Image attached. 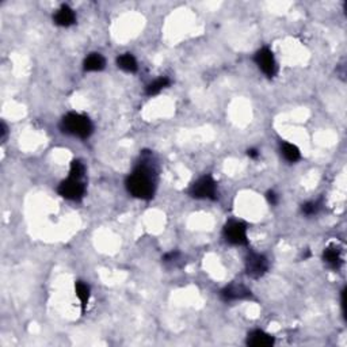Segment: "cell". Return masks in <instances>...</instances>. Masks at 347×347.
Masks as SVG:
<instances>
[{"instance_id":"obj_1","label":"cell","mask_w":347,"mask_h":347,"mask_svg":"<svg viewBox=\"0 0 347 347\" xmlns=\"http://www.w3.org/2000/svg\"><path fill=\"white\" fill-rule=\"evenodd\" d=\"M126 189L133 197L151 199L155 194V171L147 165H140L126 178Z\"/></svg>"},{"instance_id":"obj_2","label":"cell","mask_w":347,"mask_h":347,"mask_svg":"<svg viewBox=\"0 0 347 347\" xmlns=\"http://www.w3.org/2000/svg\"><path fill=\"white\" fill-rule=\"evenodd\" d=\"M60 127L64 133L79 138L90 137L94 131V125L90 118L79 113H68L61 120Z\"/></svg>"},{"instance_id":"obj_3","label":"cell","mask_w":347,"mask_h":347,"mask_svg":"<svg viewBox=\"0 0 347 347\" xmlns=\"http://www.w3.org/2000/svg\"><path fill=\"white\" fill-rule=\"evenodd\" d=\"M190 195L198 199H216L217 185L212 176H202L190 187Z\"/></svg>"},{"instance_id":"obj_4","label":"cell","mask_w":347,"mask_h":347,"mask_svg":"<svg viewBox=\"0 0 347 347\" xmlns=\"http://www.w3.org/2000/svg\"><path fill=\"white\" fill-rule=\"evenodd\" d=\"M57 191L65 199H69V201H80L84 197L86 186H84V183L80 179H75V178L69 176L67 180H63L59 185Z\"/></svg>"},{"instance_id":"obj_5","label":"cell","mask_w":347,"mask_h":347,"mask_svg":"<svg viewBox=\"0 0 347 347\" xmlns=\"http://www.w3.org/2000/svg\"><path fill=\"white\" fill-rule=\"evenodd\" d=\"M224 238L228 243L233 246H246L248 244L247 239V228L240 221H229L224 227Z\"/></svg>"},{"instance_id":"obj_6","label":"cell","mask_w":347,"mask_h":347,"mask_svg":"<svg viewBox=\"0 0 347 347\" xmlns=\"http://www.w3.org/2000/svg\"><path fill=\"white\" fill-rule=\"evenodd\" d=\"M254 61L259 67L263 74L267 78H274L277 75L278 67H277L276 57L272 54V52L269 48H262L259 49L254 56Z\"/></svg>"},{"instance_id":"obj_7","label":"cell","mask_w":347,"mask_h":347,"mask_svg":"<svg viewBox=\"0 0 347 347\" xmlns=\"http://www.w3.org/2000/svg\"><path fill=\"white\" fill-rule=\"evenodd\" d=\"M267 270H269V261L266 259L265 255L251 252L247 257L246 271L248 277H251V278H261L267 272Z\"/></svg>"},{"instance_id":"obj_8","label":"cell","mask_w":347,"mask_h":347,"mask_svg":"<svg viewBox=\"0 0 347 347\" xmlns=\"http://www.w3.org/2000/svg\"><path fill=\"white\" fill-rule=\"evenodd\" d=\"M220 296L224 301H236L251 297V290H248L244 285L231 284L221 290Z\"/></svg>"},{"instance_id":"obj_9","label":"cell","mask_w":347,"mask_h":347,"mask_svg":"<svg viewBox=\"0 0 347 347\" xmlns=\"http://www.w3.org/2000/svg\"><path fill=\"white\" fill-rule=\"evenodd\" d=\"M247 344L251 347H270L274 344V338L262 330H255L247 336Z\"/></svg>"},{"instance_id":"obj_10","label":"cell","mask_w":347,"mask_h":347,"mask_svg":"<svg viewBox=\"0 0 347 347\" xmlns=\"http://www.w3.org/2000/svg\"><path fill=\"white\" fill-rule=\"evenodd\" d=\"M54 23L56 25H59V26L61 27H68V26H72L74 23L76 22V15L75 12H74V10H72L69 6H61L59 10H57L56 15H54Z\"/></svg>"},{"instance_id":"obj_11","label":"cell","mask_w":347,"mask_h":347,"mask_svg":"<svg viewBox=\"0 0 347 347\" xmlns=\"http://www.w3.org/2000/svg\"><path fill=\"white\" fill-rule=\"evenodd\" d=\"M106 65L105 57L99 53H91L90 56H87L84 60V71L86 72H98L102 71Z\"/></svg>"},{"instance_id":"obj_12","label":"cell","mask_w":347,"mask_h":347,"mask_svg":"<svg viewBox=\"0 0 347 347\" xmlns=\"http://www.w3.org/2000/svg\"><path fill=\"white\" fill-rule=\"evenodd\" d=\"M323 259L327 265L334 270H338L342 266V257L338 248L335 247H328L325 248L324 254H323Z\"/></svg>"},{"instance_id":"obj_13","label":"cell","mask_w":347,"mask_h":347,"mask_svg":"<svg viewBox=\"0 0 347 347\" xmlns=\"http://www.w3.org/2000/svg\"><path fill=\"white\" fill-rule=\"evenodd\" d=\"M117 65L118 68H121L122 71L129 72V74H133V72L137 71V61H136L135 56L131 54V53H125V54H121L118 59H117Z\"/></svg>"},{"instance_id":"obj_14","label":"cell","mask_w":347,"mask_h":347,"mask_svg":"<svg viewBox=\"0 0 347 347\" xmlns=\"http://www.w3.org/2000/svg\"><path fill=\"white\" fill-rule=\"evenodd\" d=\"M281 153L284 155V157L287 161L290 163H296V161L300 160L301 157V153L300 150L296 145L290 144V142H282L281 144Z\"/></svg>"},{"instance_id":"obj_15","label":"cell","mask_w":347,"mask_h":347,"mask_svg":"<svg viewBox=\"0 0 347 347\" xmlns=\"http://www.w3.org/2000/svg\"><path fill=\"white\" fill-rule=\"evenodd\" d=\"M75 291L76 296L79 297L80 302H82V309L83 312L86 311V306L88 305V301H90V286L82 281H78L75 285Z\"/></svg>"},{"instance_id":"obj_16","label":"cell","mask_w":347,"mask_h":347,"mask_svg":"<svg viewBox=\"0 0 347 347\" xmlns=\"http://www.w3.org/2000/svg\"><path fill=\"white\" fill-rule=\"evenodd\" d=\"M170 86V79L168 78H159L156 79L155 82H152L151 84H148L145 88V94L147 95H150V97H153V95H157V94L163 91L166 87Z\"/></svg>"},{"instance_id":"obj_17","label":"cell","mask_w":347,"mask_h":347,"mask_svg":"<svg viewBox=\"0 0 347 347\" xmlns=\"http://www.w3.org/2000/svg\"><path fill=\"white\" fill-rule=\"evenodd\" d=\"M84 175V166L79 160H74L69 167V176L75 178V179H82Z\"/></svg>"},{"instance_id":"obj_18","label":"cell","mask_w":347,"mask_h":347,"mask_svg":"<svg viewBox=\"0 0 347 347\" xmlns=\"http://www.w3.org/2000/svg\"><path fill=\"white\" fill-rule=\"evenodd\" d=\"M319 209H320V204L316 201L306 202V204H304L301 208L302 213L306 214V216H314V214H316V213L319 212Z\"/></svg>"},{"instance_id":"obj_19","label":"cell","mask_w":347,"mask_h":347,"mask_svg":"<svg viewBox=\"0 0 347 347\" xmlns=\"http://www.w3.org/2000/svg\"><path fill=\"white\" fill-rule=\"evenodd\" d=\"M266 198H267V201H269L270 205H277V204H278V195H277L274 191H269V193L266 194Z\"/></svg>"},{"instance_id":"obj_20","label":"cell","mask_w":347,"mask_h":347,"mask_svg":"<svg viewBox=\"0 0 347 347\" xmlns=\"http://www.w3.org/2000/svg\"><path fill=\"white\" fill-rule=\"evenodd\" d=\"M179 257V252L178 251H171V252H168V254L165 255V262H172V261H176V258Z\"/></svg>"},{"instance_id":"obj_21","label":"cell","mask_w":347,"mask_h":347,"mask_svg":"<svg viewBox=\"0 0 347 347\" xmlns=\"http://www.w3.org/2000/svg\"><path fill=\"white\" fill-rule=\"evenodd\" d=\"M247 155H248V156H250L251 159H258L261 153H259V151H258V150H254V148H252V150L247 151Z\"/></svg>"},{"instance_id":"obj_22","label":"cell","mask_w":347,"mask_h":347,"mask_svg":"<svg viewBox=\"0 0 347 347\" xmlns=\"http://www.w3.org/2000/svg\"><path fill=\"white\" fill-rule=\"evenodd\" d=\"M7 136V126H6V123L2 122V140H4Z\"/></svg>"}]
</instances>
